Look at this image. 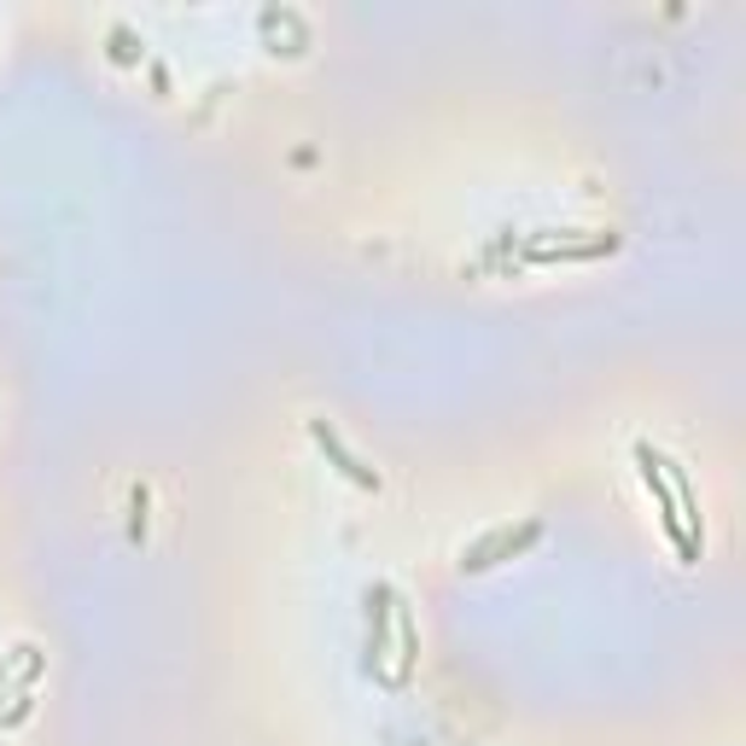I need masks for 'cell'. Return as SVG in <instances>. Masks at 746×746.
Segmentation results:
<instances>
[{
  "instance_id": "cell-1",
  "label": "cell",
  "mask_w": 746,
  "mask_h": 746,
  "mask_svg": "<svg viewBox=\"0 0 746 746\" xmlns=\"http://www.w3.org/2000/svg\"><path fill=\"white\" fill-rule=\"evenodd\" d=\"M525 543H536V525H525L520 536H513V531H495L490 543H479V548L461 560V566H467V572H484V566H495V554H513V548H525Z\"/></svg>"
},
{
  "instance_id": "cell-2",
  "label": "cell",
  "mask_w": 746,
  "mask_h": 746,
  "mask_svg": "<svg viewBox=\"0 0 746 746\" xmlns=\"http://www.w3.org/2000/svg\"><path fill=\"white\" fill-rule=\"evenodd\" d=\"M316 438H321V449L333 455V461H339V467H344V472H350V479H356V484H380V479H373V472L356 461V455H350V449L339 444V431H333V426H316Z\"/></svg>"
}]
</instances>
